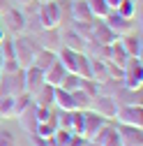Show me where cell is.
Listing matches in <instances>:
<instances>
[{
    "label": "cell",
    "instance_id": "6da1fadb",
    "mask_svg": "<svg viewBox=\"0 0 143 146\" xmlns=\"http://www.w3.org/2000/svg\"><path fill=\"white\" fill-rule=\"evenodd\" d=\"M122 84H125V88L141 90V84H143V65H141V58H127V63L122 65Z\"/></svg>",
    "mask_w": 143,
    "mask_h": 146
},
{
    "label": "cell",
    "instance_id": "7a4b0ae2",
    "mask_svg": "<svg viewBox=\"0 0 143 146\" xmlns=\"http://www.w3.org/2000/svg\"><path fill=\"white\" fill-rule=\"evenodd\" d=\"M60 5H58V0H46V3L39 7V23L44 30H53V28H58L60 23Z\"/></svg>",
    "mask_w": 143,
    "mask_h": 146
},
{
    "label": "cell",
    "instance_id": "3957f363",
    "mask_svg": "<svg viewBox=\"0 0 143 146\" xmlns=\"http://www.w3.org/2000/svg\"><path fill=\"white\" fill-rule=\"evenodd\" d=\"M35 51H37V49L32 46V42L28 37H16L14 40V56H16V63H19L21 70H26V67L32 65Z\"/></svg>",
    "mask_w": 143,
    "mask_h": 146
},
{
    "label": "cell",
    "instance_id": "277c9868",
    "mask_svg": "<svg viewBox=\"0 0 143 146\" xmlns=\"http://www.w3.org/2000/svg\"><path fill=\"white\" fill-rule=\"evenodd\" d=\"M0 16H3L0 23H3V30H5V33H14V35L23 33V28H26V16H23V12L9 7V9H5Z\"/></svg>",
    "mask_w": 143,
    "mask_h": 146
},
{
    "label": "cell",
    "instance_id": "5b68a950",
    "mask_svg": "<svg viewBox=\"0 0 143 146\" xmlns=\"http://www.w3.org/2000/svg\"><path fill=\"white\" fill-rule=\"evenodd\" d=\"M143 109L141 104H122L118 107V111H115V121L122 123V125H134V127H141L143 123Z\"/></svg>",
    "mask_w": 143,
    "mask_h": 146
},
{
    "label": "cell",
    "instance_id": "8992f818",
    "mask_svg": "<svg viewBox=\"0 0 143 146\" xmlns=\"http://www.w3.org/2000/svg\"><path fill=\"white\" fill-rule=\"evenodd\" d=\"M90 111H95V114H99L104 118H115V111H118L115 98H111V95H92Z\"/></svg>",
    "mask_w": 143,
    "mask_h": 146
},
{
    "label": "cell",
    "instance_id": "52a82bcc",
    "mask_svg": "<svg viewBox=\"0 0 143 146\" xmlns=\"http://www.w3.org/2000/svg\"><path fill=\"white\" fill-rule=\"evenodd\" d=\"M42 84H44V72L42 70H37L35 65H30V67L23 70V90H26L30 98L39 90Z\"/></svg>",
    "mask_w": 143,
    "mask_h": 146
},
{
    "label": "cell",
    "instance_id": "ba28073f",
    "mask_svg": "<svg viewBox=\"0 0 143 146\" xmlns=\"http://www.w3.org/2000/svg\"><path fill=\"white\" fill-rule=\"evenodd\" d=\"M104 23L109 26L115 35H127V33H132V28H134L132 19H125V16H120L115 9H111L109 14L104 16Z\"/></svg>",
    "mask_w": 143,
    "mask_h": 146
},
{
    "label": "cell",
    "instance_id": "9c48e42d",
    "mask_svg": "<svg viewBox=\"0 0 143 146\" xmlns=\"http://www.w3.org/2000/svg\"><path fill=\"white\" fill-rule=\"evenodd\" d=\"M92 141H95V144H99V146H120L118 127H115V125H111V123H104L99 130L95 132Z\"/></svg>",
    "mask_w": 143,
    "mask_h": 146
},
{
    "label": "cell",
    "instance_id": "30bf717a",
    "mask_svg": "<svg viewBox=\"0 0 143 146\" xmlns=\"http://www.w3.org/2000/svg\"><path fill=\"white\" fill-rule=\"evenodd\" d=\"M118 137H120V146H141L143 137H141V127L134 125H118Z\"/></svg>",
    "mask_w": 143,
    "mask_h": 146
},
{
    "label": "cell",
    "instance_id": "8fae6325",
    "mask_svg": "<svg viewBox=\"0 0 143 146\" xmlns=\"http://www.w3.org/2000/svg\"><path fill=\"white\" fill-rule=\"evenodd\" d=\"M19 123H21V127L26 132H30V135H35V130H37V104L35 102H30L26 109H21L19 111Z\"/></svg>",
    "mask_w": 143,
    "mask_h": 146
},
{
    "label": "cell",
    "instance_id": "7c38bea8",
    "mask_svg": "<svg viewBox=\"0 0 143 146\" xmlns=\"http://www.w3.org/2000/svg\"><path fill=\"white\" fill-rule=\"evenodd\" d=\"M106 123V118L104 116H99V114H95V111H90V109H85V118H83V139H92L95 137V132L99 130V127Z\"/></svg>",
    "mask_w": 143,
    "mask_h": 146
},
{
    "label": "cell",
    "instance_id": "4fadbf2b",
    "mask_svg": "<svg viewBox=\"0 0 143 146\" xmlns=\"http://www.w3.org/2000/svg\"><path fill=\"white\" fill-rule=\"evenodd\" d=\"M90 37H92L95 42H99V44L106 46V44H111L118 35L106 26V23H90Z\"/></svg>",
    "mask_w": 143,
    "mask_h": 146
},
{
    "label": "cell",
    "instance_id": "5bb4252c",
    "mask_svg": "<svg viewBox=\"0 0 143 146\" xmlns=\"http://www.w3.org/2000/svg\"><path fill=\"white\" fill-rule=\"evenodd\" d=\"M56 60H58V53H53L51 49H37L35 51V58H32V65L42 72H46Z\"/></svg>",
    "mask_w": 143,
    "mask_h": 146
},
{
    "label": "cell",
    "instance_id": "9a60e30c",
    "mask_svg": "<svg viewBox=\"0 0 143 146\" xmlns=\"http://www.w3.org/2000/svg\"><path fill=\"white\" fill-rule=\"evenodd\" d=\"M120 46L125 49V53H127L129 58H141V40L136 37V35L127 33V35H120Z\"/></svg>",
    "mask_w": 143,
    "mask_h": 146
},
{
    "label": "cell",
    "instance_id": "2e32d148",
    "mask_svg": "<svg viewBox=\"0 0 143 146\" xmlns=\"http://www.w3.org/2000/svg\"><path fill=\"white\" fill-rule=\"evenodd\" d=\"M53 144H56V146H83V139L79 135H74L72 130H62V127H58V130L53 132Z\"/></svg>",
    "mask_w": 143,
    "mask_h": 146
},
{
    "label": "cell",
    "instance_id": "e0dca14e",
    "mask_svg": "<svg viewBox=\"0 0 143 146\" xmlns=\"http://www.w3.org/2000/svg\"><path fill=\"white\" fill-rule=\"evenodd\" d=\"M53 104H56L58 109H65V111H74V100H72V93L69 90H65V88H60V86H56L53 88Z\"/></svg>",
    "mask_w": 143,
    "mask_h": 146
},
{
    "label": "cell",
    "instance_id": "ac0fdd59",
    "mask_svg": "<svg viewBox=\"0 0 143 146\" xmlns=\"http://www.w3.org/2000/svg\"><path fill=\"white\" fill-rule=\"evenodd\" d=\"M72 16L79 21V23H92L95 16L90 12V7H88L85 0H74V5H72Z\"/></svg>",
    "mask_w": 143,
    "mask_h": 146
},
{
    "label": "cell",
    "instance_id": "d6986e66",
    "mask_svg": "<svg viewBox=\"0 0 143 146\" xmlns=\"http://www.w3.org/2000/svg\"><path fill=\"white\" fill-rule=\"evenodd\" d=\"M81 53L79 51H72V49H62L60 56H58V60L62 63V67L67 72H74V74H76V72H79V58H81Z\"/></svg>",
    "mask_w": 143,
    "mask_h": 146
},
{
    "label": "cell",
    "instance_id": "ffe728a7",
    "mask_svg": "<svg viewBox=\"0 0 143 146\" xmlns=\"http://www.w3.org/2000/svg\"><path fill=\"white\" fill-rule=\"evenodd\" d=\"M65 67H62V63L60 60H56L46 72H44V84H49V86H60V81H62V77H65Z\"/></svg>",
    "mask_w": 143,
    "mask_h": 146
},
{
    "label": "cell",
    "instance_id": "44dd1931",
    "mask_svg": "<svg viewBox=\"0 0 143 146\" xmlns=\"http://www.w3.org/2000/svg\"><path fill=\"white\" fill-rule=\"evenodd\" d=\"M53 88L56 86H49V84H42L39 90L32 95V102L37 107H53Z\"/></svg>",
    "mask_w": 143,
    "mask_h": 146
},
{
    "label": "cell",
    "instance_id": "7402d4cb",
    "mask_svg": "<svg viewBox=\"0 0 143 146\" xmlns=\"http://www.w3.org/2000/svg\"><path fill=\"white\" fill-rule=\"evenodd\" d=\"M72 100H74V107L76 109H90V102H92V95L88 93V90H83L81 86L76 88V90H72Z\"/></svg>",
    "mask_w": 143,
    "mask_h": 146
},
{
    "label": "cell",
    "instance_id": "603a6c76",
    "mask_svg": "<svg viewBox=\"0 0 143 146\" xmlns=\"http://www.w3.org/2000/svg\"><path fill=\"white\" fill-rule=\"evenodd\" d=\"M83 35L76 33V30H67L65 33V49H72V51H83Z\"/></svg>",
    "mask_w": 143,
    "mask_h": 146
},
{
    "label": "cell",
    "instance_id": "cb8c5ba5",
    "mask_svg": "<svg viewBox=\"0 0 143 146\" xmlns=\"http://www.w3.org/2000/svg\"><path fill=\"white\" fill-rule=\"evenodd\" d=\"M16 116V95H0V118Z\"/></svg>",
    "mask_w": 143,
    "mask_h": 146
},
{
    "label": "cell",
    "instance_id": "d4e9b609",
    "mask_svg": "<svg viewBox=\"0 0 143 146\" xmlns=\"http://www.w3.org/2000/svg\"><path fill=\"white\" fill-rule=\"evenodd\" d=\"M85 3H88V7H90V12H92L95 19H104V16L111 12V7H109L106 0H85Z\"/></svg>",
    "mask_w": 143,
    "mask_h": 146
},
{
    "label": "cell",
    "instance_id": "484cf974",
    "mask_svg": "<svg viewBox=\"0 0 143 146\" xmlns=\"http://www.w3.org/2000/svg\"><path fill=\"white\" fill-rule=\"evenodd\" d=\"M81 86V77L79 74H74V72H65V77H62V81H60V88H65V90H76Z\"/></svg>",
    "mask_w": 143,
    "mask_h": 146
},
{
    "label": "cell",
    "instance_id": "4316f807",
    "mask_svg": "<svg viewBox=\"0 0 143 146\" xmlns=\"http://www.w3.org/2000/svg\"><path fill=\"white\" fill-rule=\"evenodd\" d=\"M120 16H125V19H132L134 16V12H136V7H134V3L132 0H122V3L118 5V9H115Z\"/></svg>",
    "mask_w": 143,
    "mask_h": 146
},
{
    "label": "cell",
    "instance_id": "83f0119b",
    "mask_svg": "<svg viewBox=\"0 0 143 146\" xmlns=\"http://www.w3.org/2000/svg\"><path fill=\"white\" fill-rule=\"evenodd\" d=\"M0 146H16V139L7 127H0Z\"/></svg>",
    "mask_w": 143,
    "mask_h": 146
},
{
    "label": "cell",
    "instance_id": "f1b7e54d",
    "mask_svg": "<svg viewBox=\"0 0 143 146\" xmlns=\"http://www.w3.org/2000/svg\"><path fill=\"white\" fill-rule=\"evenodd\" d=\"M32 144L35 146H56V144H53V137L44 139V137H37V135H32Z\"/></svg>",
    "mask_w": 143,
    "mask_h": 146
},
{
    "label": "cell",
    "instance_id": "f546056e",
    "mask_svg": "<svg viewBox=\"0 0 143 146\" xmlns=\"http://www.w3.org/2000/svg\"><path fill=\"white\" fill-rule=\"evenodd\" d=\"M5 9H9V0H0V14H3Z\"/></svg>",
    "mask_w": 143,
    "mask_h": 146
},
{
    "label": "cell",
    "instance_id": "4dcf8cb0",
    "mask_svg": "<svg viewBox=\"0 0 143 146\" xmlns=\"http://www.w3.org/2000/svg\"><path fill=\"white\" fill-rule=\"evenodd\" d=\"M106 3H109V7H111V9H118V5L122 3V0H106Z\"/></svg>",
    "mask_w": 143,
    "mask_h": 146
},
{
    "label": "cell",
    "instance_id": "1f68e13d",
    "mask_svg": "<svg viewBox=\"0 0 143 146\" xmlns=\"http://www.w3.org/2000/svg\"><path fill=\"white\" fill-rule=\"evenodd\" d=\"M85 146H99V144H95L92 139H88V141H85Z\"/></svg>",
    "mask_w": 143,
    "mask_h": 146
},
{
    "label": "cell",
    "instance_id": "d6a6232c",
    "mask_svg": "<svg viewBox=\"0 0 143 146\" xmlns=\"http://www.w3.org/2000/svg\"><path fill=\"white\" fill-rule=\"evenodd\" d=\"M16 3H21V5H28V3H32V0H16Z\"/></svg>",
    "mask_w": 143,
    "mask_h": 146
},
{
    "label": "cell",
    "instance_id": "836d02e7",
    "mask_svg": "<svg viewBox=\"0 0 143 146\" xmlns=\"http://www.w3.org/2000/svg\"><path fill=\"white\" fill-rule=\"evenodd\" d=\"M0 72H3V56H0Z\"/></svg>",
    "mask_w": 143,
    "mask_h": 146
}]
</instances>
